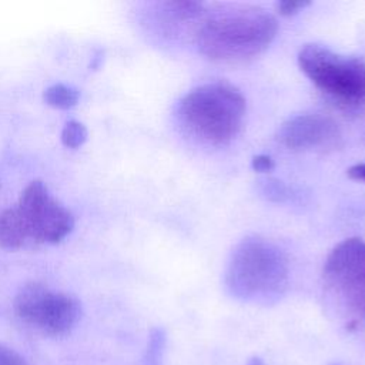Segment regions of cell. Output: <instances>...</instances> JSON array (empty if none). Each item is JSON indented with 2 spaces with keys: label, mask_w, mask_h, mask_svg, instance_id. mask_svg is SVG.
Instances as JSON below:
<instances>
[{
  "label": "cell",
  "mask_w": 365,
  "mask_h": 365,
  "mask_svg": "<svg viewBox=\"0 0 365 365\" xmlns=\"http://www.w3.org/2000/svg\"><path fill=\"white\" fill-rule=\"evenodd\" d=\"M298 66L312 84L341 108L365 113V61L322 44H304Z\"/></svg>",
  "instance_id": "obj_5"
},
{
  "label": "cell",
  "mask_w": 365,
  "mask_h": 365,
  "mask_svg": "<svg viewBox=\"0 0 365 365\" xmlns=\"http://www.w3.org/2000/svg\"><path fill=\"white\" fill-rule=\"evenodd\" d=\"M288 279L289 265L284 251L258 235L235 245L224 275L225 288L234 298L265 305L284 295Z\"/></svg>",
  "instance_id": "obj_2"
},
{
  "label": "cell",
  "mask_w": 365,
  "mask_h": 365,
  "mask_svg": "<svg viewBox=\"0 0 365 365\" xmlns=\"http://www.w3.org/2000/svg\"><path fill=\"white\" fill-rule=\"evenodd\" d=\"M73 227L71 212L50 194L43 181L34 180L24 187L13 207L0 211V245L16 250L56 244Z\"/></svg>",
  "instance_id": "obj_4"
},
{
  "label": "cell",
  "mask_w": 365,
  "mask_h": 365,
  "mask_svg": "<svg viewBox=\"0 0 365 365\" xmlns=\"http://www.w3.org/2000/svg\"><path fill=\"white\" fill-rule=\"evenodd\" d=\"M0 365H29L14 349L0 344Z\"/></svg>",
  "instance_id": "obj_13"
},
{
  "label": "cell",
  "mask_w": 365,
  "mask_h": 365,
  "mask_svg": "<svg viewBox=\"0 0 365 365\" xmlns=\"http://www.w3.org/2000/svg\"><path fill=\"white\" fill-rule=\"evenodd\" d=\"M346 175L355 181L365 182V163L354 164L346 170Z\"/></svg>",
  "instance_id": "obj_15"
},
{
  "label": "cell",
  "mask_w": 365,
  "mask_h": 365,
  "mask_svg": "<svg viewBox=\"0 0 365 365\" xmlns=\"http://www.w3.org/2000/svg\"><path fill=\"white\" fill-rule=\"evenodd\" d=\"M60 138L67 148H78L87 140V128L83 123L70 120L64 124Z\"/></svg>",
  "instance_id": "obj_10"
},
{
  "label": "cell",
  "mask_w": 365,
  "mask_h": 365,
  "mask_svg": "<svg viewBox=\"0 0 365 365\" xmlns=\"http://www.w3.org/2000/svg\"><path fill=\"white\" fill-rule=\"evenodd\" d=\"M248 365H265L259 358H252L250 362H248Z\"/></svg>",
  "instance_id": "obj_16"
},
{
  "label": "cell",
  "mask_w": 365,
  "mask_h": 365,
  "mask_svg": "<svg viewBox=\"0 0 365 365\" xmlns=\"http://www.w3.org/2000/svg\"><path fill=\"white\" fill-rule=\"evenodd\" d=\"M242 93L227 81L201 84L184 94L175 110L180 127L195 141L221 147L240 133L245 117Z\"/></svg>",
  "instance_id": "obj_3"
},
{
  "label": "cell",
  "mask_w": 365,
  "mask_h": 365,
  "mask_svg": "<svg viewBox=\"0 0 365 365\" xmlns=\"http://www.w3.org/2000/svg\"><path fill=\"white\" fill-rule=\"evenodd\" d=\"M43 98L48 106H51L54 108L67 110V108H71L77 104L78 91L71 86L57 83V84H53V86H50L44 90Z\"/></svg>",
  "instance_id": "obj_9"
},
{
  "label": "cell",
  "mask_w": 365,
  "mask_h": 365,
  "mask_svg": "<svg viewBox=\"0 0 365 365\" xmlns=\"http://www.w3.org/2000/svg\"><path fill=\"white\" fill-rule=\"evenodd\" d=\"M325 281L348 294L365 292V240L352 237L338 242L324 264Z\"/></svg>",
  "instance_id": "obj_8"
},
{
  "label": "cell",
  "mask_w": 365,
  "mask_h": 365,
  "mask_svg": "<svg viewBox=\"0 0 365 365\" xmlns=\"http://www.w3.org/2000/svg\"><path fill=\"white\" fill-rule=\"evenodd\" d=\"M277 19L255 6H222L204 11L194 30L198 51L220 64H242L259 56L275 38Z\"/></svg>",
  "instance_id": "obj_1"
},
{
  "label": "cell",
  "mask_w": 365,
  "mask_h": 365,
  "mask_svg": "<svg viewBox=\"0 0 365 365\" xmlns=\"http://www.w3.org/2000/svg\"><path fill=\"white\" fill-rule=\"evenodd\" d=\"M309 4H311V1H308V0H284V1H278L275 4V7L281 16L288 17V16H294V14L299 13Z\"/></svg>",
  "instance_id": "obj_12"
},
{
  "label": "cell",
  "mask_w": 365,
  "mask_h": 365,
  "mask_svg": "<svg viewBox=\"0 0 365 365\" xmlns=\"http://www.w3.org/2000/svg\"><path fill=\"white\" fill-rule=\"evenodd\" d=\"M13 307L24 324L50 336L68 334L81 317V305L74 297L37 282L24 285Z\"/></svg>",
  "instance_id": "obj_6"
},
{
  "label": "cell",
  "mask_w": 365,
  "mask_h": 365,
  "mask_svg": "<svg viewBox=\"0 0 365 365\" xmlns=\"http://www.w3.org/2000/svg\"><path fill=\"white\" fill-rule=\"evenodd\" d=\"M252 168L255 171H261V173H265V171H271L274 168V161L271 157L268 155H264V154H259V155H255L252 158Z\"/></svg>",
  "instance_id": "obj_14"
},
{
  "label": "cell",
  "mask_w": 365,
  "mask_h": 365,
  "mask_svg": "<svg viewBox=\"0 0 365 365\" xmlns=\"http://www.w3.org/2000/svg\"><path fill=\"white\" fill-rule=\"evenodd\" d=\"M277 140L289 150H328L338 145L341 130L328 115L298 114L284 121Z\"/></svg>",
  "instance_id": "obj_7"
},
{
  "label": "cell",
  "mask_w": 365,
  "mask_h": 365,
  "mask_svg": "<svg viewBox=\"0 0 365 365\" xmlns=\"http://www.w3.org/2000/svg\"><path fill=\"white\" fill-rule=\"evenodd\" d=\"M165 345V334L163 329L157 328L151 332L147 355H145V365H160L161 356Z\"/></svg>",
  "instance_id": "obj_11"
}]
</instances>
